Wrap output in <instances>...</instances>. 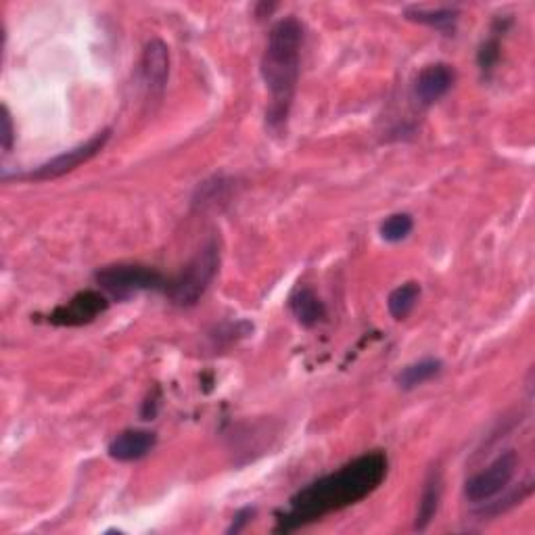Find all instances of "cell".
<instances>
[{
  "instance_id": "16",
  "label": "cell",
  "mask_w": 535,
  "mask_h": 535,
  "mask_svg": "<svg viewBox=\"0 0 535 535\" xmlns=\"http://www.w3.org/2000/svg\"><path fill=\"white\" fill-rule=\"evenodd\" d=\"M414 228L410 214H393L381 224V239L387 243H402Z\"/></svg>"
},
{
  "instance_id": "17",
  "label": "cell",
  "mask_w": 535,
  "mask_h": 535,
  "mask_svg": "<svg viewBox=\"0 0 535 535\" xmlns=\"http://www.w3.org/2000/svg\"><path fill=\"white\" fill-rule=\"evenodd\" d=\"M500 34L496 32L487 38L481 46H479V53H477V65L481 69L483 76H490L494 72V67L500 61V51H502V42H500Z\"/></svg>"
},
{
  "instance_id": "7",
  "label": "cell",
  "mask_w": 535,
  "mask_h": 535,
  "mask_svg": "<svg viewBox=\"0 0 535 535\" xmlns=\"http://www.w3.org/2000/svg\"><path fill=\"white\" fill-rule=\"evenodd\" d=\"M109 301L103 293L99 291H80L74 295L67 304L59 306L53 310L49 320L57 327H82V324H88L92 320H97L103 312H107Z\"/></svg>"
},
{
  "instance_id": "15",
  "label": "cell",
  "mask_w": 535,
  "mask_h": 535,
  "mask_svg": "<svg viewBox=\"0 0 535 535\" xmlns=\"http://www.w3.org/2000/svg\"><path fill=\"white\" fill-rule=\"evenodd\" d=\"M418 299H421V285L414 283V281L400 285L398 289H393L387 297L389 314L395 320H406L414 312Z\"/></svg>"
},
{
  "instance_id": "13",
  "label": "cell",
  "mask_w": 535,
  "mask_h": 535,
  "mask_svg": "<svg viewBox=\"0 0 535 535\" xmlns=\"http://www.w3.org/2000/svg\"><path fill=\"white\" fill-rule=\"evenodd\" d=\"M441 370H444V364H441V360H437V358H425L421 362H414V364L406 366L395 381H398V385L402 389L410 391V389L421 387L427 381L439 377Z\"/></svg>"
},
{
  "instance_id": "14",
  "label": "cell",
  "mask_w": 535,
  "mask_h": 535,
  "mask_svg": "<svg viewBox=\"0 0 535 535\" xmlns=\"http://www.w3.org/2000/svg\"><path fill=\"white\" fill-rule=\"evenodd\" d=\"M404 15L410 21L423 23V26H429V28H435V30H441V32H454L460 13L454 7L435 9V11L423 9V7H410V9L404 11Z\"/></svg>"
},
{
  "instance_id": "18",
  "label": "cell",
  "mask_w": 535,
  "mask_h": 535,
  "mask_svg": "<svg viewBox=\"0 0 535 535\" xmlns=\"http://www.w3.org/2000/svg\"><path fill=\"white\" fill-rule=\"evenodd\" d=\"M0 143H3L5 153H11L13 143H15V128H13V118L7 105H3V132H0Z\"/></svg>"
},
{
  "instance_id": "6",
  "label": "cell",
  "mask_w": 535,
  "mask_h": 535,
  "mask_svg": "<svg viewBox=\"0 0 535 535\" xmlns=\"http://www.w3.org/2000/svg\"><path fill=\"white\" fill-rule=\"evenodd\" d=\"M517 469H519L517 452L510 450L500 454L490 467L473 475L467 483H464V496H467V500L473 504H485L487 500L496 498L506 490L508 483L515 479Z\"/></svg>"
},
{
  "instance_id": "1",
  "label": "cell",
  "mask_w": 535,
  "mask_h": 535,
  "mask_svg": "<svg viewBox=\"0 0 535 535\" xmlns=\"http://www.w3.org/2000/svg\"><path fill=\"white\" fill-rule=\"evenodd\" d=\"M389 473V458L383 450L366 452L341 469L324 475L291 496L287 508L276 515V533H291L322 517L354 506L375 494Z\"/></svg>"
},
{
  "instance_id": "10",
  "label": "cell",
  "mask_w": 535,
  "mask_h": 535,
  "mask_svg": "<svg viewBox=\"0 0 535 535\" xmlns=\"http://www.w3.org/2000/svg\"><path fill=\"white\" fill-rule=\"evenodd\" d=\"M157 446V435L145 429L122 431L109 444V456L118 462H136L149 456Z\"/></svg>"
},
{
  "instance_id": "2",
  "label": "cell",
  "mask_w": 535,
  "mask_h": 535,
  "mask_svg": "<svg viewBox=\"0 0 535 535\" xmlns=\"http://www.w3.org/2000/svg\"><path fill=\"white\" fill-rule=\"evenodd\" d=\"M301 46H304V26L295 17H285L274 23L262 55V78L270 95L266 120L276 132L285 128L295 99Z\"/></svg>"
},
{
  "instance_id": "12",
  "label": "cell",
  "mask_w": 535,
  "mask_h": 535,
  "mask_svg": "<svg viewBox=\"0 0 535 535\" xmlns=\"http://www.w3.org/2000/svg\"><path fill=\"white\" fill-rule=\"evenodd\" d=\"M439 502H441V473L433 469L425 479L421 500H418L416 521H414L416 531H425L433 523L439 510Z\"/></svg>"
},
{
  "instance_id": "8",
  "label": "cell",
  "mask_w": 535,
  "mask_h": 535,
  "mask_svg": "<svg viewBox=\"0 0 535 535\" xmlns=\"http://www.w3.org/2000/svg\"><path fill=\"white\" fill-rule=\"evenodd\" d=\"M170 76V51L168 44L159 38L147 42L141 57V78L151 97H159L164 92Z\"/></svg>"
},
{
  "instance_id": "4",
  "label": "cell",
  "mask_w": 535,
  "mask_h": 535,
  "mask_svg": "<svg viewBox=\"0 0 535 535\" xmlns=\"http://www.w3.org/2000/svg\"><path fill=\"white\" fill-rule=\"evenodd\" d=\"M101 289L115 299H130L143 291H164L166 278L155 268L141 264H115L95 274Z\"/></svg>"
},
{
  "instance_id": "9",
  "label": "cell",
  "mask_w": 535,
  "mask_h": 535,
  "mask_svg": "<svg viewBox=\"0 0 535 535\" xmlns=\"http://www.w3.org/2000/svg\"><path fill=\"white\" fill-rule=\"evenodd\" d=\"M456 80L454 69L448 63L427 65L414 82V97L423 107H431L444 99Z\"/></svg>"
},
{
  "instance_id": "3",
  "label": "cell",
  "mask_w": 535,
  "mask_h": 535,
  "mask_svg": "<svg viewBox=\"0 0 535 535\" xmlns=\"http://www.w3.org/2000/svg\"><path fill=\"white\" fill-rule=\"evenodd\" d=\"M220 270V247L207 241L174 278L166 281L164 293L178 308H191L205 295Z\"/></svg>"
},
{
  "instance_id": "11",
  "label": "cell",
  "mask_w": 535,
  "mask_h": 535,
  "mask_svg": "<svg viewBox=\"0 0 535 535\" xmlns=\"http://www.w3.org/2000/svg\"><path fill=\"white\" fill-rule=\"evenodd\" d=\"M289 310L301 327L306 329L318 327L327 318V306L322 304V299L310 287H299L293 291L289 297Z\"/></svg>"
},
{
  "instance_id": "5",
  "label": "cell",
  "mask_w": 535,
  "mask_h": 535,
  "mask_svg": "<svg viewBox=\"0 0 535 535\" xmlns=\"http://www.w3.org/2000/svg\"><path fill=\"white\" fill-rule=\"evenodd\" d=\"M111 138V130L105 128L101 132H97L92 138H88L86 143L69 149L49 161H44L42 166L34 168L32 172L28 174H15V176H3L5 180H11V178H17V180H34V182H44V180H55V178H61L65 176L67 172H74L76 168H80L82 164H86V161H90L92 157H97L105 145L109 143Z\"/></svg>"
},
{
  "instance_id": "19",
  "label": "cell",
  "mask_w": 535,
  "mask_h": 535,
  "mask_svg": "<svg viewBox=\"0 0 535 535\" xmlns=\"http://www.w3.org/2000/svg\"><path fill=\"white\" fill-rule=\"evenodd\" d=\"M253 515H255V508H249V506H247V508H241L239 513H237L235 517H232V525L226 529V533H228V535H232V533H241V531L245 529V525L251 523Z\"/></svg>"
}]
</instances>
